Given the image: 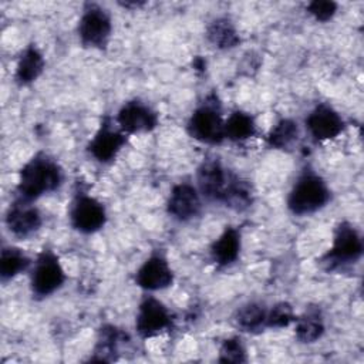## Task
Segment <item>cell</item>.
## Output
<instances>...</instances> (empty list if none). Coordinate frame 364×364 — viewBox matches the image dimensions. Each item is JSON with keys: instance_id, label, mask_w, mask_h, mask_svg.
<instances>
[{"instance_id": "cell-1", "label": "cell", "mask_w": 364, "mask_h": 364, "mask_svg": "<svg viewBox=\"0 0 364 364\" xmlns=\"http://www.w3.org/2000/svg\"><path fill=\"white\" fill-rule=\"evenodd\" d=\"M196 188L202 198L243 212L253 203L250 183L229 169L218 156H206L196 171Z\"/></svg>"}, {"instance_id": "cell-2", "label": "cell", "mask_w": 364, "mask_h": 364, "mask_svg": "<svg viewBox=\"0 0 364 364\" xmlns=\"http://www.w3.org/2000/svg\"><path fill=\"white\" fill-rule=\"evenodd\" d=\"M63 182L64 172L60 164L48 154L38 152L18 172L17 198L34 202L43 195L60 189Z\"/></svg>"}, {"instance_id": "cell-3", "label": "cell", "mask_w": 364, "mask_h": 364, "mask_svg": "<svg viewBox=\"0 0 364 364\" xmlns=\"http://www.w3.org/2000/svg\"><path fill=\"white\" fill-rule=\"evenodd\" d=\"M331 198L327 182L314 171H304L287 195V209L297 216H306L323 209Z\"/></svg>"}, {"instance_id": "cell-4", "label": "cell", "mask_w": 364, "mask_h": 364, "mask_svg": "<svg viewBox=\"0 0 364 364\" xmlns=\"http://www.w3.org/2000/svg\"><path fill=\"white\" fill-rule=\"evenodd\" d=\"M186 132L191 138L208 145H219L226 139L225 119L213 95L193 109L186 122Z\"/></svg>"}, {"instance_id": "cell-5", "label": "cell", "mask_w": 364, "mask_h": 364, "mask_svg": "<svg viewBox=\"0 0 364 364\" xmlns=\"http://www.w3.org/2000/svg\"><path fill=\"white\" fill-rule=\"evenodd\" d=\"M363 256V239L360 232L347 220L336 226L333 243L320 263L327 270H340L357 263Z\"/></svg>"}, {"instance_id": "cell-6", "label": "cell", "mask_w": 364, "mask_h": 364, "mask_svg": "<svg viewBox=\"0 0 364 364\" xmlns=\"http://www.w3.org/2000/svg\"><path fill=\"white\" fill-rule=\"evenodd\" d=\"M65 277L60 257L51 249H43L30 273V289L33 296L37 299L51 296L64 284Z\"/></svg>"}, {"instance_id": "cell-7", "label": "cell", "mask_w": 364, "mask_h": 364, "mask_svg": "<svg viewBox=\"0 0 364 364\" xmlns=\"http://www.w3.org/2000/svg\"><path fill=\"white\" fill-rule=\"evenodd\" d=\"M70 225L82 235H91L101 230L107 223V210L94 196L78 192L70 205Z\"/></svg>"}, {"instance_id": "cell-8", "label": "cell", "mask_w": 364, "mask_h": 364, "mask_svg": "<svg viewBox=\"0 0 364 364\" xmlns=\"http://www.w3.org/2000/svg\"><path fill=\"white\" fill-rule=\"evenodd\" d=\"M111 31L112 23L107 10L97 4H85L77 27L81 44L102 50L109 41Z\"/></svg>"}, {"instance_id": "cell-9", "label": "cell", "mask_w": 364, "mask_h": 364, "mask_svg": "<svg viewBox=\"0 0 364 364\" xmlns=\"http://www.w3.org/2000/svg\"><path fill=\"white\" fill-rule=\"evenodd\" d=\"M172 327L169 309L155 297H145L136 311L135 330L142 338H152Z\"/></svg>"}, {"instance_id": "cell-10", "label": "cell", "mask_w": 364, "mask_h": 364, "mask_svg": "<svg viewBox=\"0 0 364 364\" xmlns=\"http://www.w3.org/2000/svg\"><path fill=\"white\" fill-rule=\"evenodd\" d=\"M115 122L118 128L127 134L151 132L159 125V117L155 109L141 100H129L118 109Z\"/></svg>"}, {"instance_id": "cell-11", "label": "cell", "mask_w": 364, "mask_h": 364, "mask_svg": "<svg viewBox=\"0 0 364 364\" xmlns=\"http://www.w3.org/2000/svg\"><path fill=\"white\" fill-rule=\"evenodd\" d=\"M4 223L10 235L17 239H27L40 230L43 216L33 202L17 198L6 210Z\"/></svg>"}, {"instance_id": "cell-12", "label": "cell", "mask_w": 364, "mask_h": 364, "mask_svg": "<svg viewBox=\"0 0 364 364\" xmlns=\"http://www.w3.org/2000/svg\"><path fill=\"white\" fill-rule=\"evenodd\" d=\"M127 144V134L114 128L109 117H104L97 132L87 145L88 154L100 164L112 162Z\"/></svg>"}, {"instance_id": "cell-13", "label": "cell", "mask_w": 364, "mask_h": 364, "mask_svg": "<svg viewBox=\"0 0 364 364\" xmlns=\"http://www.w3.org/2000/svg\"><path fill=\"white\" fill-rule=\"evenodd\" d=\"M202 205V195L196 185L179 182L171 189L166 200V212L172 219L186 223L200 215Z\"/></svg>"}, {"instance_id": "cell-14", "label": "cell", "mask_w": 364, "mask_h": 364, "mask_svg": "<svg viewBox=\"0 0 364 364\" xmlns=\"http://www.w3.org/2000/svg\"><path fill=\"white\" fill-rule=\"evenodd\" d=\"M306 128L316 142L337 138L344 131V119L328 104H317L306 117Z\"/></svg>"}, {"instance_id": "cell-15", "label": "cell", "mask_w": 364, "mask_h": 364, "mask_svg": "<svg viewBox=\"0 0 364 364\" xmlns=\"http://www.w3.org/2000/svg\"><path fill=\"white\" fill-rule=\"evenodd\" d=\"M135 283L144 290L158 291L173 283V272L161 252H155L135 272Z\"/></svg>"}, {"instance_id": "cell-16", "label": "cell", "mask_w": 364, "mask_h": 364, "mask_svg": "<svg viewBox=\"0 0 364 364\" xmlns=\"http://www.w3.org/2000/svg\"><path fill=\"white\" fill-rule=\"evenodd\" d=\"M242 236L240 230L233 226H228L210 246V259L218 267H228L233 264L240 253Z\"/></svg>"}, {"instance_id": "cell-17", "label": "cell", "mask_w": 364, "mask_h": 364, "mask_svg": "<svg viewBox=\"0 0 364 364\" xmlns=\"http://www.w3.org/2000/svg\"><path fill=\"white\" fill-rule=\"evenodd\" d=\"M44 67L46 60L43 53L34 44H30L24 48V51L20 54L17 60L14 81L20 87H27L43 74Z\"/></svg>"}, {"instance_id": "cell-18", "label": "cell", "mask_w": 364, "mask_h": 364, "mask_svg": "<svg viewBox=\"0 0 364 364\" xmlns=\"http://www.w3.org/2000/svg\"><path fill=\"white\" fill-rule=\"evenodd\" d=\"M294 323H296V327H294L296 338L304 344L317 341L318 338H321V336L326 331L323 314L317 307L306 309L303 314L296 317Z\"/></svg>"}, {"instance_id": "cell-19", "label": "cell", "mask_w": 364, "mask_h": 364, "mask_svg": "<svg viewBox=\"0 0 364 364\" xmlns=\"http://www.w3.org/2000/svg\"><path fill=\"white\" fill-rule=\"evenodd\" d=\"M208 41L218 50H232L240 43L239 33L228 17H216L206 27Z\"/></svg>"}, {"instance_id": "cell-20", "label": "cell", "mask_w": 364, "mask_h": 364, "mask_svg": "<svg viewBox=\"0 0 364 364\" xmlns=\"http://www.w3.org/2000/svg\"><path fill=\"white\" fill-rule=\"evenodd\" d=\"M266 306L260 301H247L242 304L235 313V324L246 333H260L266 327L267 320Z\"/></svg>"}, {"instance_id": "cell-21", "label": "cell", "mask_w": 364, "mask_h": 364, "mask_svg": "<svg viewBox=\"0 0 364 364\" xmlns=\"http://www.w3.org/2000/svg\"><path fill=\"white\" fill-rule=\"evenodd\" d=\"M257 132L255 118L245 111L236 109L225 119V138L232 142H243Z\"/></svg>"}, {"instance_id": "cell-22", "label": "cell", "mask_w": 364, "mask_h": 364, "mask_svg": "<svg viewBox=\"0 0 364 364\" xmlns=\"http://www.w3.org/2000/svg\"><path fill=\"white\" fill-rule=\"evenodd\" d=\"M127 334L117 328L115 326L105 324L100 328L98 340L95 346V357L92 360L97 361H111L115 360V354L119 351V346L122 341H127Z\"/></svg>"}, {"instance_id": "cell-23", "label": "cell", "mask_w": 364, "mask_h": 364, "mask_svg": "<svg viewBox=\"0 0 364 364\" xmlns=\"http://www.w3.org/2000/svg\"><path fill=\"white\" fill-rule=\"evenodd\" d=\"M31 264L30 257L16 246H4L0 252V279L9 282L26 272Z\"/></svg>"}, {"instance_id": "cell-24", "label": "cell", "mask_w": 364, "mask_h": 364, "mask_svg": "<svg viewBox=\"0 0 364 364\" xmlns=\"http://www.w3.org/2000/svg\"><path fill=\"white\" fill-rule=\"evenodd\" d=\"M300 129L294 119L282 118L267 132L266 144L272 149H287L299 139Z\"/></svg>"}, {"instance_id": "cell-25", "label": "cell", "mask_w": 364, "mask_h": 364, "mask_svg": "<svg viewBox=\"0 0 364 364\" xmlns=\"http://www.w3.org/2000/svg\"><path fill=\"white\" fill-rule=\"evenodd\" d=\"M296 320L293 306L287 301H279L267 310V328H284Z\"/></svg>"}, {"instance_id": "cell-26", "label": "cell", "mask_w": 364, "mask_h": 364, "mask_svg": "<svg viewBox=\"0 0 364 364\" xmlns=\"http://www.w3.org/2000/svg\"><path fill=\"white\" fill-rule=\"evenodd\" d=\"M220 363H232V364H240L247 361L246 348L239 337H229L223 340L220 348H219V358Z\"/></svg>"}, {"instance_id": "cell-27", "label": "cell", "mask_w": 364, "mask_h": 364, "mask_svg": "<svg viewBox=\"0 0 364 364\" xmlns=\"http://www.w3.org/2000/svg\"><path fill=\"white\" fill-rule=\"evenodd\" d=\"M337 7H338L337 3H334L331 0H314L307 4L309 13L317 21H321V23L331 20L334 17V14L337 13Z\"/></svg>"}]
</instances>
